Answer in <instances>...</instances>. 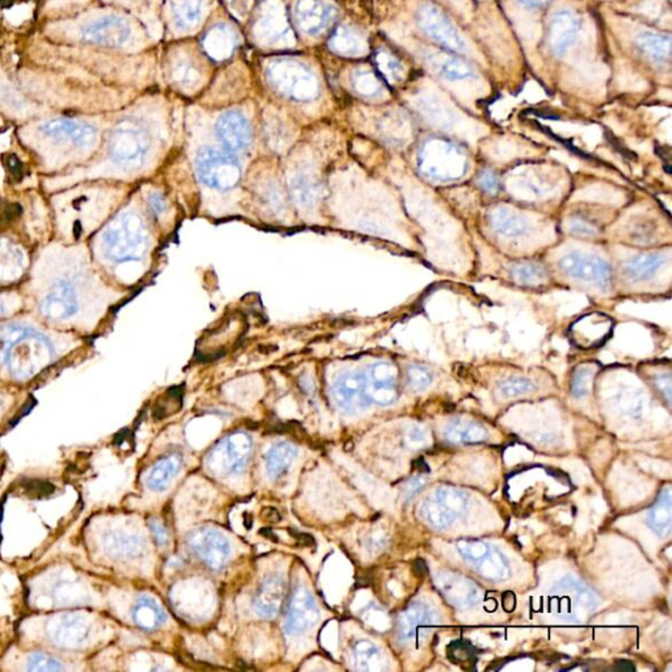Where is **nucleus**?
Wrapping results in <instances>:
<instances>
[{
	"label": "nucleus",
	"instance_id": "nucleus-33",
	"mask_svg": "<svg viewBox=\"0 0 672 672\" xmlns=\"http://www.w3.org/2000/svg\"><path fill=\"white\" fill-rule=\"evenodd\" d=\"M181 466V458L178 455L168 456L156 462L147 475L145 483L151 491H164L176 477Z\"/></svg>",
	"mask_w": 672,
	"mask_h": 672
},
{
	"label": "nucleus",
	"instance_id": "nucleus-30",
	"mask_svg": "<svg viewBox=\"0 0 672 672\" xmlns=\"http://www.w3.org/2000/svg\"><path fill=\"white\" fill-rule=\"evenodd\" d=\"M129 616H130L131 623L145 632H153L161 628L166 621V615L158 601L147 593L137 596L129 610Z\"/></svg>",
	"mask_w": 672,
	"mask_h": 672
},
{
	"label": "nucleus",
	"instance_id": "nucleus-53",
	"mask_svg": "<svg viewBox=\"0 0 672 672\" xmlns=\"http://www.w3.org/2000/svg\"><path fill=\"white\" fill-rule=\"evenodd\" d=\"M377 63L381 71H382V74L385 75L388 80H399L402 69H400L399 63H397L393 57L386 55V53H381V55H378Z\"/></svg>",
	"mask_w": 672,
	"mask_h": 672
},
{
	"label": "nucleus",
	"instance_id": "nucleus-22",
	"mask_svg": "<svg viewBox=\"0 0 672 672\" xmlns=\"http://www.w3.org/2000/svg\"><path fill=\"white\" fill-rule=\"evenodd\" d=\"M321 613L312 593L305 587L294 591L287 613L285 629L290 634L298 635L307 632L318 623Z\"/></svg>",
	"mask_w": 672,
	"mask_h": 672
},
{
	"label": "nucleus",
	"instance_id": "nucleus-45",
	"mask_svg": "<svg viewBox=\"0 0 672 672\" xmlns=\"http://www.w3.org/2000/svg\"><path fill=\"white\" fill-rule=\"evenodd\" d=\"M293 197L297 203L305 206H315L318 197V187L312 178L307 176H297L292 183Z\"/></svg>",
	"mask_w": 672,
	"mask_h": 672
},
{
	"label": "nucleus",
	"instance_id": "nucleus-55",
	"mask_svg": "<svg viewBox=\"0 0 672 672\" xmlns=\"http://www.w3.org/2000/svg\"><path fill=\"white\" fill-rule=\"evenodd\" d=\"M478 183H480V186L483 187V190L491 193V195H495V193L498 192V189H500V179H498L497 173L492 172V171L490 170H484L483 172L481 173L480 179H478Z\"/></svg>",
	"mask_w": 672,
	"mask_h": 672
},
{
	"label": "nucleus",
	"instance_id": "nucleus-18",
	"mask_svg": "<svg viewBox=\"0 0 672 672\" xmlns=\"http://www.w3.org/2000/svg\"><path fill=\"white\" fill-rule=\"evenodd\" d=\"M189 545L193 553L200 557L213 570H221L231 559V544L214 529H196L189 537Z\"/></svg>",
	"mask_w": 672,
	"mask_h": 672
},
{
	"label": "nucleus",
	"instance_id": "nucleus-25",
	"mask_svg": "<svg viewBox=\"0 0 672 672\" xmlns=\"http://www.w3.org/2000/svg\"><path fill=\"white\" fill-rule=\"evenodd\" d=\"M215 129H217L218 139L228 150H243L251 145L250 122L239 112H226L218 120Z\"/></svg>",
	"mask_w": 672,
	"mask_h": 672
},
{
	"label": "nucleus",
	"instance_id": "nucleus-11",
	"mask_svg": "<svg viewBox=\"0 0 672 672\" xmlns=\"http://www.w3.org/2000/svg\"><path fill=\"white\" fill-rule=\"evenodd\" d=\"M198 178L210 189L228 190L239 183L242 171L239 162L226 151L204 148L196 158Z\"/></svg>",
	"mask_w": 672,
	"mask_h": 672
},
{
	"label": "nucleus",
	"instance_id": "nucleus-60",
	"mask_svg": "<svg viewBox=\"0 0 672 672\" xmlns=\"http://www.w3.org/2000/svg\"><path fill=\"white\" fill-rule=\"evenodd\" d=\"M515 607H517V599H515V595L512 592H506L503 595V609L507 610V612H511V610L515 609Z\"/></svg>",
	"mask_w": 672,
	"mask_h": 672
},
{
	"label": "nucleus",
	"instance_id": "nucleus-13",
	"mask_svg": "<svg viewBox=\"0 0 672 672\" xmlns=\"http://www.w3.org/2000/svg\"><path fill=\"white\" fill-rule=\"evenodd\" d=\"M467 495L455 487H441L427 498L420 508V517L435 528H447L466 511Z\"/></svg>",
	"mask_w": 672,
	"mask_h": 672
},
{
	"label": "nucleus",
	"instance_id": "nucleus-16",
	"mask_svg": "<svg viewBox=\"0 0 672 672\" xmlns=\"http://www.w3.org/2000/svg\"><path fill=\"white\" fill-rule=\"evenodd\" d=\"M369 402L389 406L399 399V372L388 361L372 364L363 374Z\"/></svg>",
	"mask_w": 672,
	"mask_h": 672
},
{
	"label": "nucleus",
	"instance_id": "nucleus-61",
	"mask_svg": "<svg viewBox=\"0 0 672 672\" xmlns=\"http://www.w3.org/2000/svg\"><path fill=\"white\" fill-rule=\"evenodd\" d=\"M517 2L526 8H531V10H539V8L548 4L549 0H517Z\"/></svg>",
	"mask_w": 672,
	"mask_h": 672
},
{
	"label": "nucleus",
	"instance_id": "nucleus-50",
	"mask_svg": "<svg viewBox=\"0 0 672 672\" xmlns=\"http://www.w3.org/2000/svg\"><path fill=\"white\" fill-rule=\"evenodd\" d=\"M533 389V383L522 377L508 378V380L500 383V393L506 399L522 396V394L529 393Z\"/></svg>",
	"mask_w": 672,
	"mask_h": 672
},
{
	"label": "nucleus",
	"instance_id": "nucleus-29",
	"mask_svg": "<svg viewBox=\"0 0 672 672\" xmlns=\"http://www.w3.org/2000/svg\"><path fill=\"white\" fill-rule=\"evenodd\" d=\"M285 599V582L281 576L271 575L263 581L254 599V609L262 617H273L281 609Z\"/></svg>",
	"mask_w": 672,
	"mask_h": 672
},
{
	"label": "nucleus",
	"instance_id": "nucleus-14",
	"mask_svg": "<svg viewBox=\"0 0 672 672\" xmlns=\"http://www.w3.org/2000/svg\"><path fill=\"white\" fill-rule=\"evenodd\" d=\"M254 30L257 40L270 46L290 45L293 42L287 13L280 0H265L263 3Z\"/></svg>",
	"mask_w": 672,
	"mask_h": 672
},
{
	"label": "nucleus",
	"instance_id": "nucleus-48",
	"mask_svg": "<svg viewBox=\"0 0 672 672\" xmlns=\"http://www.w3.org/2000/svg\"><path fill=\"white\" fill-rule=\"evenodd\" d=\"M495 229L500 232V234L507 235V237H517V235L525 234L526 225L525 220L517 217L515 214H507L506 212L498 213L494 218Z\"/></svg>",
	"mask_w": 672,
	"mask_h": 672
},
{
	"label": "nucleus",
	"instance_id": "nucleus-31",
	"mask_svg": "<svg viewBox=\"0 0 672 672\" xmlns=\"http://www.w3.org/2000/svg\"><path fill=\"white\" fill-rule=\"evenodd\" d=\"M433 620V610L420 603L411 604L400 613L399 618V637L402 641H410L418 635L422 626H430Z\"/></svg>",
	"mask_w": 672,
	"mask_h": 672
},
{
	"label": "nucleus",
	"instance_id": "nucleus-15",
	"mask_svg": "<svg viewBox=\"0 0 672 672\" xmlns=\"http://www.w3.org/2000/svg\"><path fill=\"white\" fill-rule=\"evenodd\" d=\"M131 35L130 24L117 15H103L87 21L80 29V38L87 44L122 47Z\"/></svg>",
	"mask_w": 672,
	"mask_h": 672
},
{
	"label": "nucleus",
	"instance_id": "nucleus-63",
	"mask_svg": "<svg viewBox=\"0 0 672 672\" xmlns=\"http://www.w3.org/2000/svg\"><path fill=\"white\" fill-rule=\"evenodd\" d=\"M8 310L7 307H5V301L4 299L0 297V316L7 315Z\"/></svg>",
	"mask_w": 672,
	"mask_h": 672
},
{
	"label": "nucleus",
	"instance_id": "nucleus-51",
	"mask_svg": "<svg viewBox=\"0 0 672 672\" xmlns=\"http://www.w3.org/2000/svg\"><path fill=\"white\" fill-rule=\"evenodd\" d=\"M408 385L414 391H424L433 382V374L427 368L422 365H411L407 369Z\"/></svg>",
	"mask_w": 672,
	"mask_h": 672
},
{
	"label": "nucleus",
	"instance_id": "nucleus-5",
	"mask_svg": "<svg viewBox=\"0 0 672 672\" xmlns=\"http://www.w3.org/2000/svg\"><path fill=\"white\" fill-rule=\"evenodd\" d=\"M0 670L5 672H83L89 670L88 658L69 657L61 652L24 646L13 641L0 655Z\"/></svg>",
	"mask_w": 672,
	"mask_h": 672
},
{
	"label": "nucleus",
	"instance_id": "nucleus-21",
	"mask_svg": "<svg viewBox=\"0 0 672 672\" xmlns=\"http://www.w3.org/2000/svg\"><path fill=\"white\" fill-rule=\"evenodd\" d=\"M293 13L302 32L318 36L334 21L336 10L323 0H297Z\"/></svg>",
	"mask_w": 672,
	"mask_h": 672
},
{
	"label": "nucleus",
	"instance_id": "nucleus-12",
	"mask_svg": "<svg viewBox=\"0 0 672 672\" xmlns=\"http://www.w3.org/2000/svg\"><path fill=\"white\" fill-rule=\"evenodd\" d=\"M252 441L245 433H235L210 452L208 467L214 475H239L250 461Z\"/></svg>",
	"mask_w": 672,
	"mask_h": 672
},
{
	"label": "nucleus",
	"instance_id": "nucleus-46",
	"mask_svg": "<svg viewBox=\"0 0 672 672\" xmlns=\"http://www.w3.org/2000/svg\"><path fill=\"white\" fill-rule=\"evenodd\" d=\"M24 408L25 405H18L15 400L0 391V436L13 427Z\"/></svg>",
	"mask_w": 672,
	"mask_h": 672
},
{
	"label": "nucleus",
	"instance_id": "nucleus-47",
	"mask_svg": "<svg viewBox=\"0 0 672 672\" xmlns=\"http://www.w3.org/2000/svg\"><path fill=\"white\" fill-rule=\"evenodd\" d=\"M352 84H354L355 89H357L358 94L363 95V97H377L378 94L382 92V86H381L380 80L369 70H358V71L355 72L354 78H352Z\"/></svg>",
	"mask_w": 672,
	"mask_h": 672
},
{
	"label": "nucleus",
	"instance_id": "nucleus-43",
	"mask_svg": "<svg viewBox=\"0 0 672 672\" xmlns=\"http://www.w3.org/2000/svg\"><path fill=\"white\" fill-rule=\"evenodd\" d=\"M637 44L640 49L655 63H663L670 57L671 40L668 36L643 33L638 36Z\"/></svg>",
	"mask_w": 672,
	"mask_h": 672
},
{
	"label": "nucleus",
	"instance_id": "nucleus-41",
	"mask_svg": "<svg viewBox=\"0 0 672 672\" xmlns=\"http://www.w3.org/2000/svg\"><path fill=\"white\" fill-rule=\"evenodd\" d=\"M649 525L659 536L670 533L672 525V500L670 490H665L649 514Z\"/></svg>",
	"mask_w": 672,
	"mask_h": 672
},
{
	"label": "nucleus",
	"instance_id": "nucleus-49",
	"mask_svg": "<svg viewBox=\"0 0 672 672\" xmlns=\"http://www.w3.org/2000/svg\"><path fill=\"white\" fill-rule=\"evenodd\" d=\"M172 77L176 83L183 87H193L200 82V71L186 58L173 64Z\"/></svg>",
	"mask_w": 672,
	"mask_h": 672
},
{
	"label": "nucleus",
	"instance_id": "nucleus-56",
	"mask_svg": "<svg viewBox=\"0 0 672 672\" xmlns=\"http://www.w3.org/2000/svg\"><path fill=\"white\" fill-rule=\"evenodd\" d=\"M148 206H150L151 212H153L156 217L164 214V212L167 210L166 200H164V196L159 195V193H151L150 197H148Z\"/></svg>",
	"mask_w": 672,
	"mask_h": 672
},
{
	"label": "nucleus",
	"instance_id": "nucleus-9",
	"mask_svg": "<svg viewBox=\"0 0 672 672\" xmlns=\"http://www.w3.org/2000/svg\"><path fill=\"white\" fill-rule=\"evenodd\" d=\"M467 167L469 162L464 151L450 142L433 139L420 151L419 168L433 181H456L465 175Z\"/></svg>",
	"mask_w": 672,
	"mask_h": 672
},
{
	"label": "nucleus",
	"instance_id": "nucleus-3",
	"mask_svg": "<svg viewBox=\"0 0 672 672\" xmlns=\"http://www.w3.org/2000/svg\"><path fill=\"white\" fill-rule=\"evenodd\" d=\"M133 523L112 515L97 514L83 525L84 553L92 565L124 567L141 561L147 554V542Z\"/></svg>",
	"mask_w": 672,
	"mask_h": 672
},
{
	"label": "nucleus",
	"instance_id": "nucleus-6",
	"mask_svg": "<svg viewBox=\"0 0 672 672\" xmlns=\"http://www.w3.org/2000/svg\"><path fill=\"white\" fill-rule=\"evenodd\" d=\"M103 251L112 262L124 263L144 256L148 232L144 220L136 213H122L103 232Z\"/></svg>",
	"mask_w": 672,
	"mask_h": 672
},
{
	"label": "nucleus",
	"instance_id": "nucleus-27",
	"mask_svg": "<svg viewBox=\"0 0 672 672\" xmlns=\"http://www.w3.org/2000/svg\"><path fill=\"white\" fill-rule=\"evenodd\" d=\"M610 319L606 315L593 313L579 319L573 327H571V338L576 346L596 347L603 343L610 334Z\"/></svg>",
	"mask_w": 672,
	"mask_h": 672
},
{
	"label": "nucleus",
	"instance_id": "nucleus-40",
	"mask_svg": "<svg viewBox=\"0 0 672 672\" xmlns=\"http://www.w3.org/2000/svg\"><path fill=\"white\" fill-rule=\"evenodd\" d=\"M480 575L491 582L502 581L508 576V562L498 549L490 548L481 561L473 567Z\"/></svg>",
	"mask_w": 672,
	"mask_h": 672
},
{
	"label": "nucleus",
	"instance_id": "nucleus-54",
	"mask_svg": "<svg viewBox=\"0 0 672 672\" xmlns=\"http://www.w3.org/2000/svg\"><path fill=\"white\" fill-rule=\"evenodd\" d=\"M591 381H592V372L587 369H579L573 380V393L576 397L584 396L590 391Z\"/></svg>",
	"mask_w": 672,
	"mask_h": 672
},
{
	"label": "nucleus",
	"instance_id": "nucleus-59",
	"mask_svg": "<svg viewBox=\"0 0 672 672\" xmlns=\"http://www.w3.org/2000/svg\"><path fill=\"white\" fill-rule=\"evenodd\" d=\"M235 15L242 16L248 10V0H225Z\"/></svg>",
	"mask_w": 672,
	"mask_h": 672
},
{
	"label": "nucleus",
	"instance_id": "nucleus-4",
	"mask_svg": "<svg viewBox=\"0 0 672 672\" xmlns=\"http://www.w3.org/2000/svg\"><path fill=\"white\" fill-rule=\"evenodd\" d=\"M2 340V365L13 382H29L55 361L49 339L35 330L8 326L3 330Z\"/></svg>",
	"mask_w": 672,
	"mask_h": 672
},
{
	"label": "nucleus",
	"instance_id": "nucleus-37",
	"mask_svg": "<svg viewBox=\"0 0 672 672\" xmlns=\"http://www.w3.org/2000/svg\"><path fill=\"white\" fill-rule=\"evenodd\" d=\"M445 438L453 444H475L487 439V431L483 425L475 422L456 420L445 430Z\"/></svg>",
	"mask_w": 672,
	"mask_h": 672
},
{
	"label": "nucleus",
	"instance_id": "nucleus-52",
	"mask_svg": "<svg viewBox=\"0 0 672 672\" xmlns=\"http://www.w3.org/2000/svg\"><path fill=\"white\" fill-rule=\"evenodd\" d=\"M448 657H449L452 662L461 665L462 668H465L466 663L473 665L475 660L472 649L466 643H461V641L460 643H453L452 645H449V648H448Z\"/></svg>",
	"mask_w": 672,
	"mask_h": 672
},
{
	"label": "nucleus",
	"instance_id": "nucleus-32",
	"mask_svg": "<svg viewBox=\"0 0 672 672\" xmlns=\"http://www.w3.org/2000/svg\"><path fill=\"white\" fill-rule=\"evenodd\" d=\"M204 49L215 61H223L234 52L235 38L231 28L226 25H215L206 33L203 41Z\"/></svg>",
	"mask_w": 672,
	"mask_h": 672
},
{
	"label": "nucleus",
	"instance_id": "nucleus-62",
	"mask_svg": "<svg viewBox=\"0 0 672 672\" xmlns=\"http://www.w3.org/2000/svg\"><path fill=\"white\" fill-rule=\"evenodd\" d=\"M423 484L424 483H423L422 478H416V480H414L413 483L408 484L407 495L413 497L414 492H416L419 489H422Z\"/></svg>",
	"mask_w": 672,
	"mask_h": 672
},
{
	"label": "nucleus",
	"instance_id": "nucleus-36",
	"mask_svg": "<svg viewBox=\"0 0 672 672\" xmlns=\"http://www.w3.org/2000/svg\"><path fill=\"white\" fill-rule=\"evenodd\" d=\"M330 47L335 53L349 57H357L365 53L366 44L357 32L352 28L340 27L335 30L332 38H330Z\"/></svg>",
	"mask_w": 672,
	"mask_h": 672
},
{
	"label": "nucleus",
	"instance_id": "nucleus-64",
	"mask_svg": "<svg viewBox=\"0 0 672 672\" xmlns=\"http://www.w3.org/2000/svg\"><path fill=\"white\" fill-rule=\"evenodd\" d=\"M4 466H5L4 456H3L2 449H0V478H2L3 470H4Z\"/></svg>",
	"mask_w": 672,
	"mask_h": 672
},
{
	"label": "nucleus",
	"instance_id": "nucleus-17",
	"mask_svg": "<svg viewBox=\"0 0 672 672\" xmlns=\"http://www.w3.org/2000/svg\"><path fill=\"white\" fill-rule=\"evenodd\" d=\"M40 131L47 139L66 142L72 147L88 150L97 145L99 133L97 128L84 122L72 119H53L40 126Z\"/></svg>",
	"mask_w": 672,
	"mask_h": 672
},
{
	"label": "nucleus",
	"instance_id": "nucleus-24",
	"mask_svg": "<svg viewBox=\"0 0 672 672\" xmlns=\"http://www.w3.org/2000/svg\"><path fill=\"white\" fill-rule=\"evenodd\" d=\"M80 309V298L74 285L70 282H58L44 297L40 312L50 321H64L71 318Z\"/></svg>",
	"mask_w": 672,
	"mask_h": 672
},
{
	"label": "nucleus",
	"instance_id": "nucleus-23",
	"mask_svg": "<svg viewBox=\"0 0 672 672\" xmlns=\"http://www.w3.org/2000/svg\"><path fill=\"white\" fill-rule=\"evenodd\" d=\"M332 400L344 413H357L369 405L363 374L347 372L335 381L332 388Z\"/></svg>",
	"mask_w": 672,
	"mask_h": 672
},
{
	"label": "nucleus",
	"instance_id": "nucleus-42",
	"mask_svg": "<svg viewBox=\"0 0 672 672\" xmlns=\"http://www.w3.org/2000/svg\"><path fill=\"white\" fill-rule=\"evenodd\" d=\"M665 260L666 257L659 254L638 256L626 262V265H624V271H626V276L630 280H633V281L651 279L652 274L659 270L660 265H663Z\"/></svg>",
	"mask_w": 672,
	"mask_h": 672
},
{
	"label": "nucleus",
	"instance_id": "nucleus-35",
	"mask_svg": "<svg viewBox=\"0 0 672 672\" xmlns=\"http://www.w3.org/2000/svg\"><path fill=\"white\" fill-rule=\"evenodd\" d=\"M355 668L361 671H381L385 668L382 652L368 640H360L352 648Z\"/></svg>",
	"mask_w": 672,
	"mask_h": 672
},
{
	"label": "nucleus",
	"instance_id": "nucleus-2",
	"mask_svg": "<svg viewBox=\"0 0 672 672\" xmlns=\"http://www.w3.org/2000/svg\"><path fill=\"white\" fill-rule=\"evenodd\" d=\"M24 603L29 612L105 610V586L87 568L70 559H55L25 576Z\"/></svg>",
	"mask_w": 672,
	"mask_h": 672
},
{
	"label": "nucleus",
	"instance_id": "nucleus-44",
	"mask_svg": "<svg viewBox=\"0 0 672 672\" xmlns=\"http://www.w3.org/2000/svg\"><path fill=\"white\" fill-rule=\"evenodd\" d=\"M511 274L515 281L523 285L540 284L546 279L544 268L532 262L517 263L511 268Z\"/></svg>",
	"mask_w": 672,
	"mask_h": 672
},
{
	"label": "nucleus",
	"instance_id": "nucleus-34",
	"mask_svg": "<svg viewBox=\"0 0 672 672\" xmlns=\"http://www.w3.org/2000/svg\"><path fill=\"white\" fill-rule=\"evenodd\" d=\"M431 69L439 75L449 80H466L475 77V71L469 64L462 63L458 58L448 55H433L428 58Z\"/></svg>",
	"mask_w": 672,
	"mask_h": 672
},
{
	"label": "nucleus",
	"instance_id": "nucleus-19",
	"mask_svg": "<svg viewBox=\"0 0 672 672\" xmlns=\"http://www.w3.org/2000/svg\"><path fill=\"white\" fill-rule=\"evenodd\" d=\"M562 273L573 279L607 288L610 282V267L603 259L581 252H571L559 262Z\"/></svg>",
	"mask_w": 672,
	"mask_h": 672
},
{
	"label": "nucleus",
	"instance_id": "nucleus-58",
	"mask_svg": "<svg viewBox=\"0 0 672 672\" xmlns=\"http://www.w3.org/2000/svg\"><path fill=\"white\" fill-rule=\"evenodd\" d=\"M150 529L151 533L154 534V537H155V540L156 542H158L159 545L167 544L168 533L166 528H164V526L162 525L161 523L156 522V520H153V522L150 523Z\"/></svg>",
	"mask_w": 672,
	"mask_h": 672
},
{
	"label": "nucleus",
	"instance_id": "nucleus-10",
	"mask_svg": "<svg viewBox=\"0 0 672 672\" xmlns=\"http://www.w3.org/2000/svg\"><path fill=\"white\" fill-rule=\"evenodd\" d=\"M596 606L595 593L578 579H562L551 591V610L564 620L584 621Z\"/></svg>",
	"mask_w": 672,
	"mask_h": 672
},
{
	"label": "nucleus",
	"instance_id": "nucleus-28",
	"mask_svg": "<svg viewBox=\"0 0 672 672\" xmlns=\"http://www.w3.org/2000/svg\"><path fill=\"white\" fill-rule=\"evenodd\" d=\"M581 32V22L574 13L561 11L551 19L549 28V44L554 52L562 55L575 45Z\"/></svg>",
	"mask_w": 672,
	"mask_h": 672
},
{
	"label": "nucleus",
	"instance_id": "nucleus-8",
	"mask_svg": "<svg viewBox=\"0 0 672 672\" xmlns=\"http://www.w3.org/2000/svg\"><path fill=\"white\" fill-rule=\"evenodd\" d=\"M267 78L277 91L297 102H310L318 97L319 83L315 72L298 61H273L268 66Z\"/></svg>",
	"mask_w": 672,
	"mask_h": 672
},
{
	"label": "nucleus",
	"instance_id": "nucleus-26",
	"mask_svg": "<svg viewBox=\"0 0 672 672\" xmlns=\"http://www.w3.org/2000/svg\"><path fill=\"white\" fill-rule=\"evenodd\" d=\"M436 584L442 595L455 606H475L477 601H481V591L477 584L458 574H439Z\"/></svg>",
	"mask_w": 672,
	"mask_h": 672
},
{
	"label": "nucleus",
	"instance_id": "nucleus-7",
	"mask_svg": "<svg viewBox=\"0 0 672 672\" xmlns=\"http://www.w3.org/2000/svg\"><path fill=\"white\" fill-rule=\"evenodd\" d=\"M150 147L151 137L147 129L134 120L120 122L109 136V156L124 170L141 167Z\"/></svg>",
	"mask_w": 672,
	"mask_h": 672
},
{
	"label": "nucleus",
	"instance_id": "nucleus-38",
	"mask_svg": "<svg viewBox=\"0 0 672 672\" xmlns=\"http://www.w3.org/2000/svg\"><path fill=\"white\" fill-rule=\"evenodd\" d=\"M297 456V449L290 442H279L265 455V469L273 478H279L290 469Z\"/></svg>",
	"mask_w": 672,
	"mask_h": 672
},
{
	"label": "nucleus",
	"instance_id": "nucleus-20",
	"mask_svg": "<svg viewBox=\"0 0 672 672\" xmlns=\"http://www.w3.org/2000/svg\"><path fill=\"white\" fill-rule=\"evenodd\" d=\"M420 27L425 30L433 40L441 42L442 46L456 52L467 50V44L460 35L455 25L452 24L444 13L433 5H427L420 11Z\"/></svg>",
	"mask_w": 672,
	"mask_h": 672
},
{
	"label": "nucleus",
	"instance_id": "nucleus-1",
	"mask_svg": "<svg viewBox=\"0 0 672 672\" xmlns=\"http://www.w3.org/2000/svg\"><path fill=\"white\" fill-rule=\"evenodd\" d=\"M103 612L92 609L29 612L16 624L15 641L69 657L91 658L105 648L113 633Z\"/></svg>",
	"mask_w": 672,
	"mask_h": 672
},
{
	"label": "nucleus",
	"instance_id": "nucleus-39",
	"mask_svg": "<svg viewBox=\"0 0 672 672\" xmlns=\"http://www.w3.org/2000/svg\"><path fill=\"white\" fill-rule=\"evenodd\" d=\"M204 15V0H176L173 21L181 30H190L200 24Z\"/></svg>",
	"mask_w": 672,
	"mask_h": 672
},
{
	"label": "nucleus",
	"instance_id": "nucleus-57",
	"mask_svg": "<svg viewBox=\"0 0 672 672\" xmlns=\"http://www.w3.org/2000/svg\"><path fill=\"white\" fill-rule=\"evenodd\" d=\"M571 231L578 235H593L596 232L592 223H587L586 220H582V218H576L571 223Z\"/></svg>",
	"mask_w": 672,
	"mask_h": 672
}]
</instances>
